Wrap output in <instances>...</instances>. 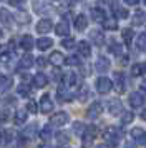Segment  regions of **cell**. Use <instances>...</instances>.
<instances>
[{
	"label": "cell",
	"mask_w": 146,
	"mask_h": 148,
	"mask_svg": "<svg viewBox=\"0 0 146 148\" xmlns=\"http://www.w3.org/2000/svg\"><path fill=\"white\" fill-rule=\"evenodd\" d=\"M121 132H119L116 127H108L105 130V140L108 141V145L110 147H116L119 143V140H121Z\"/></svg>",
	"instance_id": "obj_1"
},
{
	"label": "cell",
	"mask_w": 146,
	"mask_h": 148,
	"mask_svg": "<svg viewBox=\"0 0 146 148\" xmlns=\"http://www.w3.org/2000/svg\"><path fill=\"white\" fill-rule=\"evenodd\" d=\"M113 88V82L110 78H106V77H100L98 80H96V92L101 95H106L108 92H111Z\"/></svg>",
	"instance_id": "obj_2"
},
{
	"label": "cell",
	"mask_w": 146,
	"mask_h": 148,
	"mask_svg": "<svg viewBox=\"0 0 146 148\" xmlns=\"http://www.w3.org/2000/svg\"><path fill=\"white\" fill-rule=\"evenodd\" d=\"M68 120H70V116H68L66 112H57L50 118V125L52 127H63L65 123H68Z\"/></svg>",
	"instance_id": "obj_3"
},
{
	"label": "cell",
	"mask_w": 146,
	"mask_h": 148,
	"mask_svg": "<svg viewBox=\"0 0 146 148\" xmlns=\"http://www.w3.org/2000/svg\"><path fill=\"white\" fill-rule=\"evenodd\" d=\"M101 113H103V105H101L100 101H93L91 105H90V108H88V112H86V116L91 118V120H95V118H98Z\"/></svg>",
	"instance_id": "obj_4"
},
{
	"label": "cell",
	"mask_w": 146,
	"mask_h": 148,
	"mask_svg": "<svg viewBox=\"0 0 146 148\" xmlns=\"http://www.w3.org/2000/svg\"><path fill=\"white\" fill-rule=\"evenodd\" d=\"M35 28H37L38 34H48L53 28V22L50 20V18H42V20L35 25Z\"/></svg>",
	"instance_id": "obj_5"
},
{
	"label": "cell",
	"mask_w": 146,
	"mask_h": 148,
	"mask_svg": "<svg viewBox=\"0 0 146 148\" xmlns=\"http://www.w3.org/2000/svg\"><path fill=\"white\" fill-rule=\"evenodd\" d=\"M131 136L133 140L136 141L138 145H146V132L143 130V128H133L131 130Z\"/></svg>",
	"instance_id": "obj_6"
},
{
	"label": "cell",
	"mask_w": 146,
	"mask_h": 148,
	"mask_svg": "<svg viewBox=\"0 0 146 148\" xmlns=\"http://www.w3.org/2000/svg\"><path fill=\"white\" fill-rule=\"evenodd\" d=\"M53 110V100L50 98V95H43L40 98V112L43 113H50Z\"/></svg>",
	"instance_id": "obj_7"
},
{
	"label": "cell",
	"mask_w": 146,
	"mask_h": 148,
	"mask_svg": "<svg viewBox=\"0 0 146 148\" xmlns=\"http://www.w3.org/2000/svg\"><path fill=\"white\" fill-rule=\"evenodd\" d=\"M143 103H145V97H143V93H139V92H134V93L130 95V105H131L133 108L143 107Z\"/></svg>",
	"instance_id": "obj_8"
},
{
	"label": "cell",
	"mask_w": 146,
	"mask_h": 148,
	"mask_svg": "<svg viewBox=\"0 0 146 148\" xmlns=\"http://www.w3.org/2000/svg\"><path fill=\"white\" fill-rule=\"evenodd\" d=\"M108 110H110L111 115H121L123 113V105H121V101L118 98H115V100L108 101Z\"/></svg>",
	"instance_id": "obj_9"
},
{
	"label": "cell",
	"mask_w": 146,
	"mask_h": 148,
	"mask_svg": "<svg viewBox=\"0 0 146 148\" xmlns=\"http://www.w3.org/2000/svg\"><path fill=\"white\" fill-rule=\"evenodd\" d=\"M96 133H98V130H96V127H93V125H90V127H86L85 133H83V141H85V145H88V143H91L95 138H96Z\"/></svg>",
	"instance_id": "obj_10"
},
{
	"label": "cell",
	"mask_w": 146,
	"mask_h": 148,
	"mask_svg": "<svg viewBox=\"0 0 146 148\" xmlns=\"http://www.w3.org/2000/svg\"><path fill=\"white\" fill-rule=\"evenodd\" d=\"M91 18L95 22H98V23H103V22L106 20V12L103 8L95 7V8H91Z\"/></svg>",
	"instance_id": "obj_11"
},
{
	"label": "cell",
	"mask_w": 146,
	"mask_h": 148,
	"mask_svg": "<svg viewBox=\"0 0 146 148\" xmlns=\"http://www.w3.org/2000/svg\"><path fill=\"white\" fill-rule=\"evenodd\" d=\"M0 23H3L7 27H10L13 23V15L7 8H0Z\"/></svg>",
	"instance_id": "obj_12"
},
{
	"label": "cell",
	"mask_w": 146,
	"mask_h": 148,
	"mask_svg": "<svg viewBox=\"0 0 146 148\" xmlns=\"http://www.w3.org/2000/svg\"><path fill=\"white\" fill-rule=\"evenodd\" d=\"M35 45V42H33L32 35H23V37H20V47L23 48L25 52H30Z\"/></svg>",
	"instance_id": "obj_13"
},
{
	"label": "cell",
	"mask_w": 146,
	"mask_h": 148,
	"mask_svg": "<svg viewBox=\"0 0 146 148\" xmlns=\"http://www.w3.org/2000/svg\"><path fill=\"white\" fill-rule=\"evenodd\" d=\"M55 32H57V35H60V37H68V34H70V25H68L65 20H61L60 23L55 25Z\"/></svg>",
	"instance_id": "obj_14"
},
{
	"label": "cell",
	"mask_w": 146,
	"mask_h": 148,
	"mask_svg": "<svg viewBox=\"0 0 146 148\" xmlns=\"http://www.w3.org/2000/svg\"><path fill=\"white\" fill-rule=\"evenodd\" d=\"M48 60H50V63H52V65H55V67H60V65H63V63H65V57H63V53H61V52H52V55H50V58H48Z\"/></svg>",
	"instance_id": "obj_15"
},
{
	"label": "cell",
	"mask_w": 146,
	"mask_h": 148,
	"mask_svg": "<svg viewBox=\"0 0 146 148\" xmlns=\"http://www.w3.org/2000/svg\"><path fill=\"white\" fill-rule=\"evenodd\" d=\"M35 63V60H33V57L30 53H27V55H23L22 58H20V62H18V70H27V68H30Z\"/></svg>",
	"instance_id": "obj_16"
},
{
	"label": "cell",
	"mask_w": 146,
	"mask_h": 148,
	"mask_svg": "<svg viewBox=\"0 0 146 148\" xmlns=\"http://www.w3.org/2000/svg\"><path fill=\"white\" fill-rule=\"evenodd\" d=\"M86 25H88V18H86L83 14H80L75 17V28L78 30V32H83L86 28Z\"/></svg>",
	"instance_id": "obj_17"
},
{
	"label": "cell",
	"mask_w": 146,
	"mask_h": 148,
	"mask_svg": "<svg viewBox=\"0 0 146 148\" xmlns=\"http://www.w3.org/2000/svg\"><path fill=\"white\" fill-rule=\"evenodd\" d=\"M110 60L106 58V57H98L96 58V63H95V68L98 70V72H106L108 68H110Z\"/></svg>",
	"instance_id": "obj_18"
},
{
	"label": "cell",
	"mask_w": 146,
	"mask_h": 148,
	"mask_svg": "<svg viewBox=\"0 0 146 148\" xmlns=\"http://www.w3.org/2000/svg\"><path fill=\"white\" fill-rule=\"evenodd\" d=\"M33 10H35L37 14H50V12H52V8L48 7L45 2H40V0H35V2H33Z\"/></svg>",
	"instance_id": "obj_19"
},
{
	"label": "cell",
	"mask_w": 146,
	"mask_h": 148,
	"mask_svg": "<svg viewBox=\"0 0 146 148\" xmlns=\"http://www.w3.org/2000/svg\"><path fill=\"white\" fill-rule=\"evenodd\" d=\"M90 38H91V42L95 45H98V47H101V45L105 43V35H103V32H100V30H93L91 34H90Z\"/></svg>",
	"instance_id": "obj_20"
},
{
	"label": "cell",
	"mask_w": 146,
	"mask_h": 148,
	"mask_svg": "<svg viewBox=\"0 0 146 148\" xmlns=\"http://www.w3.org/2000/svg\"><path fill=\"white\" fill-rule=\"evenodd\" d=\"M37 123H30V125H27L23 128V132H22V136H25V138H33V136H37Z\"/></svg>",
	"instance_id": "obj_21"
},
{
	"label": "cell",
	"mask_w": 146,
	"mask_h": 148,
	"mask_svg": "<svg viewBox=\"0 0 146 148\" xmlns=\"http://www.w3.org/2000/svg\"><path fill=\"white\" fill-rule=\"evenodd\" d=\"M46 83H48V77L45 73H37L33 77V85L37 88H43L46 87Z\"/></svg>",
	"instance_id": "obj_22"
},
{
	"label": "cell",
	"mask_w": 146,
	"mask_h": 148,
	"mask_svg": "<svg viewBox=\"0 0 146 148\" xmlns=\"http://www.w3.org/2000/svg\"><path fill=\"white\" fill-rule=\"evenodd\" d=\"M78 53L80 57H85V58L91 55V47H90L88 42H80L78 43Z\"/></svg>",
	"instance_id": "obj_23"
},
{
	"label": "cell",
	"mask_w": 146,
	"mask_h": 148,
	"mask_svg": "<svg viewBox=\"0 0 146 148\" xmlns=\"http://www.w3.org/2000/svg\"><path fill=\"white\" fill-rule=\"evenodd\" d=\"M27 116H28L27 108L25 110H17V112H15V116H13V121H15L17 125H23L27 121Z\"/></svg>",
	"instance_id": "obj_24"
},
{
	"label": "cell",
	"mask_w": 146,
	"mask_h": 148,
	"mask_svg": "<svg viewBox=\"0 0 146 148\" xmlns=\"http://www.w3.org/2000/svg\"><path fill=\"white\" fill-rule=\"evenodd\" d=\"M146 22V12L143 10H136L133 14V25H143Z\"/></svg>",
	"instance_id": "obj_25"
},
{
	"label": "cell",
	"mask_w": 146,
	"mask_h": 148,
	"mask_svg": "<svg viewBox=\"0 0 146 148\" xmlns=\"http://www.w3.org/2000/svg\"><path fill=\"white\" fill-rule=\"evenodd\" d=\"M131 75L133 77L146 75V63H134V65L131 67Z\"/></svg>",
	"instance_id": "obj_26"
},
{
	"label": "cell",
	"mask_w": 146,
	"mask_h": 148,
	"mask_svg": "<svg viewBox=\"0 0 146 148\" xmlns=\"http://www.w3.org/2000/svg\"><path fill=\"white\" fill-rule=\"evenodd\" d=\"M52 45H53V40L52 38H48V37H42V38L37 40V47H38V50H48Z\"/></svg>",
	"instance_id": "obj_27"
},
{
	"label": "cell",
	"mask_w": 146,
	"mask_h": 148,
	"mask_svg": "<svg viewBox=\"0 0 146 148\" xmlns=\"http://www.w3.org/2000/svg\"><path fill=\"white\" fill-rule=\"evenodd\" d=\"M57 97H58L60 101H70L72 100V93H70L65 87H58V90H57Z\"/></svg>",
	"instance_id": "obj_28"
},
{
	"label": "cell",
	"mask_w": 146,
	"mask_h": 148,
	"mask_svg": "<svg viewBox=\"0 0 146 148\" xmlns=\"http://www.w3.org/2000/svg\"><path fill=\"white\" fill-rule=\"evenodd\" d=\"M115 82H116V90H118L119 93H123L125 92V75L116 72L115 73Z\"/></svg>",
	"instance_id": "obj_29"
},
{
	"label": "cell",
	"mask_w": 146,
	"mask_h": 148,
	"mask_svg": "<svg viewBox=\"0 0 146 148\" xmlns=\"http://www.w3.org/2000/svg\"><path fill=\"white\" fill-rule=\"evenodd\" d=\"M12 140H13V133L10 130H2L0 132V147L7 145L8 141H12Z\"/></svg>",
	"instance_id": "obj_30"
},
{
	"label": "cell",
	"mask_w": 146,
	"mask_h": 148,
	"mask_svg": "<svg viewBox=\"0 0 146 148\" xmlns=\"http://www.w3.org/2000/svg\"><path fill=\"white\" fill-rule=\"evenodd\" d=\"M65 85L66 87H75V85H78V75L73 73V72H68L65 75Z\"/></svg>",
	"instance_id": "obj_31"
},
{
	"label": "cell",
	"mask_w": 146,
	"mask_h": 148,
	"mask_svg": "<svg viewBox=\"0 0 146 148\" xmlns=\"http://www.w3.org/2000/svg\"><path fill=\"white\" fill-rule=\"evenodd\" d=\"M133 28H123V32H121V37H123V40H125L126 45H131L133 43Z\"/></svg>",
	"instance_id": "obj_32"
},
{
	"label": "cell",
	"mask_w": 146,
	"mask_h": 148,
	"mask_svg": "<svg viewBox=\"0 0 146 148\" xmlns=\"http://www.w3.org/2000/svg\"><path fill=\"white\" fill-rule=\"evenodd\" d=\"M113 10H115V17H116V18H128V17H130V12L123 7L113 5Z\"/></svg>",
	"instance_id": "obj_33"
},
{
	"label": "cell",
	"mask_w": 146,
	"mask_h": 148,
	"mask_svg": "<svg viewBox=\"0 0 146 148\" xmlns=\"http://www.w3.org/2000/svg\"><path fill=\"white\" fill-rule=\"evenodd\" d=\"M10 87H12V78L0 73V88L2 90H8Z\"/></svg>",
	"instance_id": "obj_34"
},
{
	"label": "cell",
	"mask_w": 146,
	"mask_h": 148,
	"mask_svg": "<svg viewBox=\"0 0 146 148\" xmlns=\"http://www.w3.org/2000/svg\"><path fill=\"white\" fill-rule=\"evenodd\" d=\"M136 47L141 52H146V34H139L136 38Z\"/></svg>",
	"instance_id": "obj_35"
},
{
	"label": "cell",
	"mask_w": 146,
	"mask_h": 148,
	"mask_svg": "<svg viewBox=\"0 0 146 148\" xmlns=\"http://www.w3.org/2000/svg\"><path fill=\"white\" fill-rule=\"evenodd\" d=\"M103 27H105L106 30H116V28H118V23H116L115 18H106V20L103 22Z\"/></svg>",
	"instance_id": "obj_36"
},
{
	"label": "cell",
	"mask_w": 146,
	"mask_h": 148,
	"mask_svg": "<svg viewBox=\"0 0 146 148\" xmlns=\"http://www.w3.org/2000/svg\"><path fill=\"white\" fill-rule=\"evenodd\" d=\"M17 92H18L20 97H28V95H30V87H28V83H22V85H18Z\"/></svg>",
	"instance_id": "obj_37"
},
{
	"label": "cell",
	"mask_w": 146,
	"mask_h": 148,
	"mask_svg": "<svg viewBox=\"0 0 146 148\" xmlns=\"http://www.w3.org/2000/svg\"><path fill=\"white\" fill-rule=\"evenodd\" d=\"M133 118H134L133 112H123V113H121V123H123V125H128V123H131Z\"/></svg>",
	"instance_id": "obj_38"
},
{
	"label": "cell",
	"mask_w": 146,
	"mask_h": 148,
	"mask_svg": "<svg viewBox=\"0 0 146 148\" xmlns=\"http://www.w3.org/2000/svg\"><path fill=\"white\" fill-rule=\"evenodd\" d=\"M110 52L119 57V55L123 53V48H121V45H119V43H116V42H111V43H110Z\"/></svg>",
	"instance_id": "obj_39"
},
{
	"label": "cell",
	"mask_w": 146,
	"mask_h": 148,
	"mask_svg": "<svg viewBox=\"0 0 146 148\" xmlns=\"http://www.w3.org/2000/svg\"><path fill=\"white\" fill-rule=\"evenodd\" d=\"M40 136H42L43 140H50V136H52V125H46V127L42 128Z\"/></svg>",
	"instance_id": "obj_40"
},
{
	"label": "cell",
	"mask_w": 146,
	"mask_h": 148,
	"mask_svg": "<svg viewBox=\"0 0 146 148\" xmlns=\"http://www.w3.org/2000/svg\"><path fill=\"white\" fill-rule=\"evenodd\" d=\"M65 62H66V65H72V67H80V65H81V62H80V57H76V55H72V57H68Z\"/></svg>",
	"instance_id": "obj_41"
},
{
	"label": "cell",
	"mask_w": 146,
	"mask_h": 148,
	"mask_svg": "<svg viewBox=\"0 0 146 148\" xmlns=\"http://www.w3.org/2000/svg\"><path fill=\"white\" fill-rule=\"evenodd\" d=\"M61 45H63V48H68V50H70V48L75 47V38H73V37H65V38L61 40Z\"/></svg>",
	"instance_id": "obj_42"
},
{
	"label": "cell",
	"mask_w": 146,
	"mask_h": 148,
	"mask_svg": "<svg viewBox=\"0 0 146 148\" xmlns=\"http://www.w3.org/2000/svg\"><path fill=\"white\" fill-rule=\"evenodd\" d=\"M73 130H75V133H78V135H81V136H83L86 127L81 123V121H76V123H73Z\"/></svg>",
	"instance_id": "obj_43"
},
{
	"label": "cell",
	"mask_w": 146,
	"mask_h": 148,
	"mask_svg": "<svg viewBox=\"0 0 146 148\" xmlns=\"http://www.w3.org/2000/svg\"><path fill=\"white\" fill-rule=\"evenodd\" d=\"M88 95H90V90H88V87H86V85H83V87H81V90L78 92L80 101H85L86 98H88Z\"/></svg>",
	"instance_id": "obj_44"
},
{
	"label": "cell",
	"mask_w": 146,
	"mask_h": 148,
	"mask_svg": "<svg viewBox=\"0 0 146 148\" xmlns=\"http://www.w3.org/2000/svg\"><path fill=\"white\" fill-rule=\"evenodd\" d=\"M17 20H18L20 23H28V22H30V15H28V14H23V12H20V14L17 15Z\"/></svg>",
	"instance_id": "obj_45"
},
{
	"label": "cell",
	"mask_w": 146,
	"mask_h": 148,
	"mask_svg": "<svg viewBox=\"0 0 146 148\" xmlns=\"http://www.w3.org/2000/svg\"><path fill=\"white\" fill-rule=\"evenodd\" d=\"M27 112L37 113V103H35V101H28V103H27Z\"/></svg>",
	"instance_id": "obj_46"
},
{
	"label": "cell",
	"mask_w": 146,
	"mask_h": 148,
	"mask_svg": "<svg viewBox=\"0 0 146 148\" xmlns=\"http://www.w3.org/2000/svg\"><path fill=\"white\" fill-rule=\"evenodd\" d=\"M8 118H10L8 110H0V121H7Z\"/></svg>",
	"instance_id": "obj_47"
},
{
	"label": "cell",
	"mask_w": 146,
	"mask_h": 148,
	"mask_svg": "<svg viewBox=\"0 0 146 148\" xmlns=\"http://www.w3.org/2000/svg\"><path fill=\"white\" fill-rule=\"evenodd\" d=\"M57 140H58L60 143H66V141H68V135L66 133H58L57 135Z\"/></svg>",
	"instance_id": "obj_48"
},
{
	"label": "cell",
	"mask_w": 146,
	"mask_h": 148,
	"mask_svg": "<svg viewBox=\"0 0 146 148\" xmlns=\"http://www.w3.org/2000/svg\"><path fill=\"white\" fill-rule=\"evenodd\" d=\"M37 65H38L40 68H43L46 65V58H43V57H38L37 58Z\"/></svg>",
	"instance_id": "obj_49"
},
{
	"label": "cell",
	"mask_w": 146,
	"mask_h": 148,
	"mask_svg": "<svg viewBox=\"0 0 146 148\" xmlns=\"http://www.w3.org/2000/svg\"><path fill=\"white\" fill-rule=\"evenodd\" d=\"M125 3L126 5H138L139 0H125Z\"/></svg>",
	"instance_id": "obj_50"
},
{
	"label": "cell",
	"mask_w": 146,
	"mask_h": 148,
	"mask_svg": "<svg viewBox=\"0 0 146 148\" xmlns=\"http://www.w3.org/2000/svg\"><path fill=\"white\" fill-rule=\"evenodd\" d=\"M8 2H10V5H15V7H18V5L22 3V2H23V0H8Z\"/></svg>",
	"instance_id": "obj_51"
},
{
	"label": "cell",
	"mask_w": 146,
	"mask_h": 148,
	"mask_svg": "<svg viewBox=\"0 0 146 148\" xmlns=\"http://www.w3.org/2000/svg\"><path fill=\"white\" fill-rule=\"evenodd\" d=\"M139 88H141V92H146V80L141 82V85H139Z\"/></svg>",
	"instance_id": "obj_52"
},
{
	"label": "cell",
	"mask_w": 146,
	"mask_h": 148,
	"mask_svg": "<svg viewBox=\"0 0 146 148\" xmlns=\"http://www.w3.org/2000/svg\"><path fill=\"white\" fill-rule=\"evenodd\" d=\"M78 2H80V0H66V3H68V5H76Z\"/></svg>",
	"instance_id": "obj_53"
},
{
	"label": "cell",
	"mask_w": 146,
	"mask_h": 148,
	"mask_svg": "<svg viewBox=\"0 0 146 148\" xmlns=\"http://www.w3.org/2000/svg\"><path fill=\"white\" fill-rule=\"evenodd\" d=\"M141 118H143V120H146V108L141 112Z\"/></svg>",
	"instance_id": "obj_54"
},
{
	"label": "cell",
	"mask_w": 146,
	"mask_h": 148,
	"mask_svg": "<svg viewBox=\"0 0 146 148\" xmlns=\"http://www.w3.org/2000/svg\"><path fill=\"white\" fill-rule=\"evenodd\" d=\"M96 148H111V147H110V145H98Z\"/></svg>",
	"instance_id": "obj_55"
},
{
	"label": "cell",
	"mask_w": 146,
	"mask_h": 148,
	"mask_svg": "<svg viewBox=\"0 0 146 148\" xmlns=\"http://www.w3.org/2000/svg\"><path fill=\"white\" fill-rule=\"evenodd\" d=\"M38 148H50L48 145H42V147H38Z\"/></svg>",
	"instance_id": "obj_56"
},
{
	"label": "cell",
	"mask_w": 146,
	"mask_h": 148,
	"mask_svg": "<svg viewBox=\"0 0 146 148\" xmlns=\"http://www.w3.org/2000/svg\"><path fill=\"white\" fill-rule=\"evenodd\" d=\"M2 37H3V32H2V28H0V38H2Z\"/></svg>",
	"instance_id": "obj_57"
},
{
	"label": "cell",
	"mask_w": 146,
	"mask_h": 148,
	"mask_svg": "<svg viewBox=\"0 0 146 148\" xmlns=\"http://www.w3.org/2000/svg\"><path fill=\"white\" fill-rule=\"evenodd\" d=\"M52 2H58V0H52Z\"/></svg>",
	"instance_id": "obj_58"
},
{
	"label": "cell",
	"mask_w": 146,
	"mask_h": 148,
	"mask_svg": "<svg viewBox=\"0 0 146 148\" xmlns=\"http://www.w3.org/2000/svg\"><path fill=\"white\" fill-rule=\"evenodd\" d=\"M145 3H146V0H145Z\"/></svg>",
	"instance_id": "obj_59"
}]
</instances>
